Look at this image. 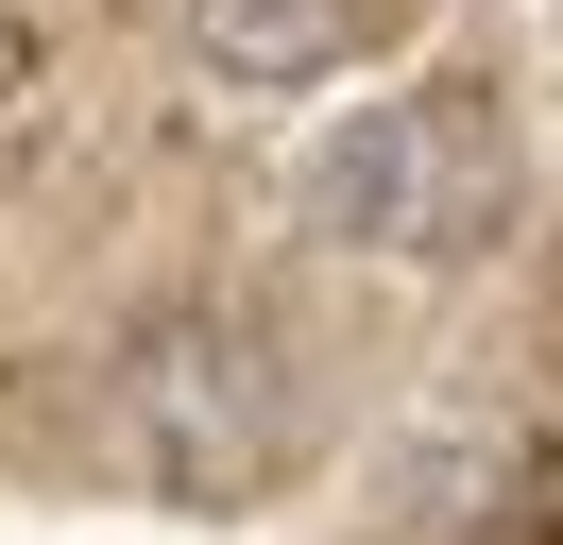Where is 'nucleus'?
Returning a JSON list of instances; mask_svg holds the SVG:
<instances>
[{"label": "nucleus", "mask_w": 563, "mask_h": 545, "mask_svg": "<svg viewBox=\"0 0 563 545\" xmlns=\"http://www.w3.org/2000/svg\"><path fill=\"white\" fill-rule=\"evenodd\" d=\"M120 443H137L154 494L240 511L308 460V392H290V341L256 307H172V324L120 341Z\"/></svg>", "instance_id": "obj_1"}, {"label": "nucleus", "mask_w": 563, "mask_h": 545, "mask_svg": "<svg viewBox=\"0 0 563 545\" xmlns=\"http://www.w3.org/2000/svg\"><path fill=\"white\" fill-rule=\"evenodd\" d=\"M495 120L478 102H358L342 136L308 154V222L342 238V256H478L495 238Z\"/></svg>", "instance_id": "obj_2"}, {"label": "nucleus", "mask_w": 563, "mask_h": 545, "mask_svg": "<svg viewBox=\"0 0 563 545\" xmlns=\"http://www.w3.org/2000/svg\"><path fill=\"white\" fill-rule=\"evenodd\" d=\"M358 18L376 0H188V52L222 86H324V68H358Z\"/></svg>", "instance_id": "obj_3"}]
</instances>
